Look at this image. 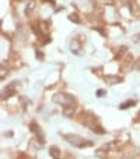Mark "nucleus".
Segmentation results:
<instances>
[{
  "label": "nucleus",
  "mask_w": 140,
  "mask_h": 159,
  "mask_svg": "<svg viewBox=\"0 0 140 159\" xmlns=\"http://www.w3.org/2000/svg\"><path fill=\"white\" fill-rule=\"evenodd\" d=\"M64 139L69 142V144H71L73 147H76V148L93 147V142L91 141H87V139L81 138L80 135H74V134H67V135H64Z\"/></svg>",
  "instance_id": "nucleus-1"
},
{
  "label": "nucleus",
  "mask_w": 140,
  "mask_h": 159,
  "mask_svg": "<svg viewBox=\"0 0 140 159\" xmlns=\"http://www.w3.org/2000/svg\"><path fill=\"white\" fill-rule=\"evenodd\" d=\"M52 100L58 104H62L63 108H69V107L74 106V97L67 93H56L52 97Z\"/></svg>",
  "instance_id": "nucleus-2"
},
{
  "label": "nucleus",
  "mask_w": 140,
  "mask_h": 159,
  "mask_svg": "<svg viewBox=\"0 0 140 159\" xmlns=\"http://www.w3.org/2000/svg\"><path fill=\"white\" fill-rule=\"evenodd\" d=\"M29 128H31V131H34L35 134H36V137H38V138H41L42 142H44V137H42V131H41V128H38V127L35 125V123L31 124V125H29Z\"/></svg>",
  "instance_id": "nucleus-3"
},
{
  "label": "nucleus",
  "mask_w": 140,
  "mask_h": 159,
  "mask_svg": "<svg viewBox=\"0 0 140 159\" xmlns=\"http://www.w3.org/2000/svg\"><path fill=\"white\" fill-rule=\"evenodd\" d=\"M106 145H104L102 148H99V149H97L95 151V155L98 156V158H101V159H104V158H106Z\"/></svg>",
  "instance_id": "nucleus-4"
},
{
  "label": "nucleus",
  "mask_w": 140,
  "mask_h": 159,
  "mask_svg": "<svg viewBox=\"0 0 140 159\" xmlns=\"http://www.w3.org/2000/svg\"><path fill=\"white\" fill-rule=\"evenodd\" d=\"M14 86H16V83H11V85H9V86L4 89V90H6V93H4V96H3V97H10L11 94H14V92H13V87H14Z\"/></svg>",
  "instance_id": "nucleus-5"
},
{
  "label": "nucleus",
  "mask_w": 140,
  "mask_h": 159,
  "mask_svg": "<svg viewBox=\"0 0 140 159\" xmlns=\"http://www.w3.org/2000/svg\"><path fill=\"white\" fill-rule=\"evenodd\" d=\"M49 152H51V155L53 156V159H59V158H60V151H59V148L52 147Z\"/></svg>",
  "instance_id": "nucleus-6"
},
{
  "label": "nucleus",
  "mask_w": 140,
  "mask_h": 159,
  "mask_svg": "<svg viewBox=\"0 0 140 159\" xmlns=\"http://www.w3.org/2000/svg\"><path fill=\"white\" fill-rule=\"evenodd\" d=\"M136 104V101L134 100H130V101H128V103H125V104H121V108H126V107H132V106H134Z\"/></svg>",
  "instance_id": "nucleus-7"
},
{
  "label": "nucleus",
  "mask_w": 140,
  "mask_h": 159,
  "mask_svg": "<svg viewBox=\"0 0 140 159\" xmlns=\"http://www.w3.org/2000/svg\"><path fill=\"white\" fill-rule=\"evenodd\" d=\"M139 38H140V35H139Z\"/></svg>",
  "instance_id": "nucleus-8"
}]
</instances>
